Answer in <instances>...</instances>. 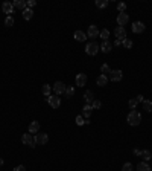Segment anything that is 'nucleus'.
I'll return each mask as SVG.
<instances>
[{
  "instance_id": "36",
  "label": "nucleus",
  "mask_w": 152,
  "mask_h": 171,
  "mask_svg": "<svg viewBox=\"0 0 152 171\" xmlns=\"http://www.w3.org/2000/svg\"><path fill=\"white\" fill-rule=\"evenodd\" d=\"M85 124V121H84V116L81 115V116H76V125H84Z\"/></svg>"
},
{
  "instance_id": "33",
  "label": "nucleus",
  "mask_w": 152,
  "mask_h": 171,
  "mask_svg": "<svg viewBox=\"0 0 152 171\" xmlns=\"http://www.w3.org/2000/svg\"><path fill=\"white\" fill-rule=\"evenodd\" d=\"M117 11H119V12H125V11H126V3H125V2L117 3Z\"/></svg>"
},
{
  "instance_id": "38",
  "label": "nucleus",
  "mask_w": 152,
  "mask_h": 171,
  "mask_svg": "<svg viewBox=\"0 0 152 171\" xmlns=\"http://www.w3.org/2000/svg\"><path fill=\"white\" fill-rule=\"evenodd\" d=\"M12 171H26V167H25V165H17Z\"/></svg>"
},
{
  "instance_id": "10",
  "label": "nucleus",
  "mask_w": 152,
  "mask_h": 171,
  "mask_svg": "<svg viewBox=\"0 0 152 171\" xmlns=\"http://www.w3.org/2000/svg\"><path fill=\"white\" fill-rule=\"evenodd\" d=\"M66 87H67V86L64 84L63 81H56V83L53 84V92H55V95H58V96L63 95V93L66 92Z\"/></svg>"
},
{
  "instance_id": "24",
  "label": "nucleus",
  "mask_w": 152,
  "mask_h": 171,
  "mask_svg": "<svg viewBox=\"0 0 152 171\" xmlns=\"http://www.w3.org/2000/svg\"><path fill=\"white\" fill-rule=\"evenodd\" d=\"M64 95H66V98H73V95H75V87H73V86H67Z\"/></svg>"
},
{
  "instance_id": "31",
  "label": "nucleus",
  "mask_w": 152,
  "mask_h": 171,
  "mask_svg": "<svg viewBox=\"0 0 152 171\" xmlns=\"http://www.w3.org/2000/svg\"><path fill=\"white\" fill-rule=\"evenodd\" d=\"M132 44H134V43H132V40H129V38H125V40L122 42V46H123L125 49H131Z\"/></svg>"
},
{
  "instance_id": "18",
  "label": "nucleus",
  "mask_w": 152,
  "mask_h": 171,
  "mask_svg": "<svg viewBox=\"0 0 152 171\" xmlns=\"http://www.w3.org/2000/svg\"><path fill=\"white\" fill-rule=\"evenodd\" d=\"M29 133L31 134H37L40 133V122L38 121H32L31 125H29Z\"/></svg>"
},
{
  "instance_id": "11",
  "label": "nucleus",
  "mask_w": 152,
  "mask_h": 171,
  "mask_svg": "<svg viewBox=\"0 0 152 171\" xmlns=\"http://www.w3.org/2000/svg\"><path fill=\"white\" fill-rule=\"evenodd\" d=\"M145 29H146V26L143 22H134L132 23V32L134 34H142V32H145Z\"/></svg>"
},
{
  "instance_id": "23",
  "label": "nucleus",
  "mask_w": 152,
  "mask_h": 171,
  "mask_svg": "<svg viewBox=\"0 0 152 171\" xmlns=\"http://www.w3.org/2000/svg\"><path fill=\"white\" fill-rule=\"evenodd\" d=\"M137 171H151V167L148 162H140L137 164Z\"/></svg>"
},
{
  "instance_id": "27",
  "label": "nucleus",
  "mask_w": 152,
  "mask_h": 171,
  "mask_svg": "<svg viewBox=\"0 0 152 171\" xmlns=\"http://www.w3.org/2000/svg\"><path fill=\"white\" fill-rule=\"evenodd\" d=\"M143 109H145L148 113H151V112H152V101L145 99V101H143Z\"/></svg>"
},
{
  "instance_id": "42",
  "label": "nucleus",
  "mask_w": 152,
  "mask_h": 171,
  "mask_svg": "<svg viewBox=\"0 0 152 171\" xmlns=\"http://www.w3.org/2000/svg\"><path fill=\"white\" fill-rule=\"evenodd\" d=\"M0 165H3V159H0Z\"/></svg>"
},
{
  "instance_id": "5",
  "label": "nucleus",
  "mask_w": 152,
  "mask_h": 171,
  "mask_svg": "<svg viewBox=\"0 0 152 171\" xmlns=\"http://www.w3.org/2000/svg\"><path fill=\"white\" fill-rule=\"evenodd\" d=\"M47 99V102H49V105L52 107V109H58L59 105H61V98L58 96V95H50L49 98H46Z\"/></svg>"
},
{
  "instance_id": "21",
  "label": "nucleus",
  "mask_w": 152,
  "mask_h": 171,
  "mask_svg": "<svg viewBox=\"0 0 152 171\" xmlns=\"http://www.w3.org/2000/svg\"><path fill=\"white\" fill-rule=\"evenodd\" d=\"M21 15H23V18H25V20H31V18L34 17V9H31V8H26V9L21 12Z\"/></svg>"
},
{
  "instance_id": "4",
  "label": "nucleus",
  "mask_w": 152,
  "mask_h": 171,
  "mask_svg": "<svg viewBox=\"0 0 152 171\" xmlns=\"http://www.w3.org/2000/svg\"><path fill=\"white\" fill-rule=\"evenodd\" d=\"M85 34H87V37H88V38H93V40H94V38H97V37H99L101 31H99V28H97L96 25H90V26H88V31H87Z\"/></svg>"
},
{
  "instance_id": "16",
  "label": "nucleus",
  "mask_w": 152,
  "mask_h": 171,
  "mask_svg": "<svg viewBox=\"0 0 152 171\" xmlns=\"http://www.w3.org/2000/svg\"><path fill=\"white\" fill-rule=\"evenodd\" d=\"M108 81H110V78H108L107 75H102V74H101V75L97 77V80H96V83H97V86H99V87L107 86V84H108Z\"/></svg>"
},
{
  "instance_id": "41",
  "label": "nucleus",
  "mask_w": 152,
  "mask_h": 171,
  "mask_svg": "<svg viewBox=\"0 0 152 171\" xmlns=\"http://www.w3.org/2000/svg\"><path fill=\"white\" fill-rule=\"evenodd\" d=\"M119 44H122V42H119V40H116V42H114V46H119Z\"/></svg>"
},
{
  "instance_id": "22",
  "label": "nucleus",
  "mask_w": 152,
  "mask_h": 171,
  "mask_svg": "<svg viewBox=\"0 0 152 171\" xmlns=\"http://www.w3.org/2000/svg\"><path fill=\"white\" fill-rule=\"evenodd\" d=\"M50 92H52V86H50V84H44V86H43L41 93H43L46 98H49V96H50Z\"/></svg>"
},
{
  "instance_id": "15",
  "label": "nucleus",
  "mask_w": 152,
  "mask_h": 171,
  "mask_svg": "<svg viewBox=\"0 0 152 171\" xmlns=\"http://www.w3.org/2000/svg\"><path fill=\"white\" fill-rule=\"evenodd\" d=\"M101 50H102L104 54H110V52L113 50V43L108 42V40H107V42H104L102 44H101Z\"/></svg>"
},
{
  "instance_id": "40",
  "label": "nucleus",
  "mask_w": 152,
  "mask_h": 171,
  "mask_svg": "<svg viewBox=\"0 0 152 171\" xmlns=\"http://www.w3.org/2000/svg\"><path fill=\"white\" fill-rule=\"evenodd\" d=\"M137 101H139V102H143V101H145L143 95H139V96H137Z\"/></svg>"
},
{
  "instance_id": "35",
  "label": "nucleus",
  "mask_w": 152,
  "mask_h": 171,
  "mask_svg": "<svg viewBox=\"0 0 152 171\" xmlns=\"http://www.w3.org/2000/svg\"><path fill=\"white\" fill-rule=\"evenodd\" d=\"M14 23H15V22H14V18H12L11 15H8V17H6V20H5V25L9 28V26H12Z\"/></svg>"
},
{
  "instance_id": "7",
  "label": "nucleus",
  "mask_w": 152,
  "mask_h": 171,
  "mask_svg": "<svg viewBox=\"0 0 152 171\" xmlns=\"http://www.w3.org/2000/svg\"><path fill=\"white\" fill-rule=\"evenodd\" d=\"M114 35H116V40L123 42V40L126 38V29L122 28V26H117V28L114 29Z\"/></svg>"
},
{
  "instance_id": "2",
  "label": "nucleus",
  "mask_w": 152,
  "mask_h": 171,
  "mask_svg": "<svg viewBox=\"0 0 152 171\" xmlns=\"http://www.w3.org/2000/svg\"><path fill=\"white\" fill-rule=\"evenodd\" d=\"M99 50H101V46H99L96 42H91V43H88V44L85 46V54H87V55H90V57L97 55V52H99Z\"/></svg>"
},
{
  "instance_id": "32",
  "label": "nucleus",
  "mask_w": 152,
  "mask_h": 171,
  "mask_svg": "<svg viewBox=\"0 0 152 171\" xmlns=\"http://www.w3.org/2000/svg\"><path fill=\"white\" fill-rule=\"evenodd\" d=\"M122 171H134V165H132L131 162H126V164H123Z\"/></svg>"
},
{
  "instance_id": "17",
  "label": "nucleus",
  "mask_w": 152,
  "mask_h": 171,
  "mask_svg": "<svg viewBox=\"0 0 152 171\" xmlns=\"http://www.w3.org/2000/svg\"><path fill=\"white\" fill-rule=\"evenodd\" d=\"M73 37H75L76 42H85L87 40V34L84 32V31H75V34H73Z\"/></svg>"
},
{
  "instance_id": "30",
  "label": "nucleus",
  "mask_w": 152,
  "mask_h": 171,
  "mask_svg": "<svg viewBox=\"0 0 152 171\" xmlns=\"http://www.w3.org/2000/svg\"><path fill=\"white\" fill-rule=\"evenodd\" d=\"M142 157H143V162H148L151 159V151L149 150H143L142 151Z\"/></svg>"
},
{
  "instance_id": "25",
  "label": "nucleus",
  "mask_w": 152,
  "mask_h": 171,
  "mask_svg": "<svg viewBox=\"0 0 152 171\" xmlns=\"http://www.w3.org/2000/svg\"><path fill=\"white\" fill-rule=\"evenodd\" d=\"M101 74L108 77V75L111 74V69H110V66H108V64H102V66H101Z\"/></svg>"
},
{
  "instance_id": "8",
  "label": "nucleus",
  "mask_w": 152,
  "mask_h": 171,
  "mask_svg": "<svg viewBox=\"0 0 152 171\" xmlns=\"http://www.w3.org/2000/svg\"><path fill=\"white\" fill-rule=\"evenodd\" d=\"M113 83H119V81H122V78H123V74H122V70L120 69H116V70H111V74H110V77H108Z\"/></svg>"
},
{
  "instance_id": "26",
  "label": "nucleus",
  "mask_w": 152,
  "mask_h": 171,
  "mask_svg": "<svg viewBox=\"0 0 152 171\" xmlns=\"http://www.w3.org/2000/svg\"><path fill=\"white\" fill-rule=\"evenodd\" d=\"M108 0H96V6L99 8V9H104V8H107L108 6Z\"/></svg>"
},
{
  "instance_id": "14",
  "label": "nucleus",
  "mask_w": 152,
  "mask_h": 171,
  "mask_svg": "<svg viewBox=\"0 0 152 171\" xmlns=\"http://www.w3.org/2000/svg\"><path fill=\"white\" fill-rule=\"evenodd\" d=\"M91 113H93V107H91L90 104H85L84 109H82V116H84L85 119H90Z\"/></svg>"
},
{
  "instance_id": "37",
  "label": "nucleus",
  "mask_w": 152,
  "mask_h": 171,
  "mask_svg": "<svg viewBox=\"0 0 152 171\" xmlns=\"http://www.w3.org/2000/svg\"><path fill=\"white\" fill-rule=\"evenodd\" d=\"M26 5H28V8H31V9H32V8L37 5V2H35V0H28V2H26Z\"/></svg>"
},
{
  "instance_id": "28",
  "label": "nucleus",
  "mask_w": 152,
  "mask_h": 171,
  "mask_svg": "<svg viewBox=\"0 0 152 171\" xmlns=\"http://www.w3.org/2000/svg\"><path fill=\"white\" fill-rule=\"evenodd\" d=\"M99 37H101L104 42H107V40H108V37H110V31H108V29H102V31H101V34H99Z\"/></svg>"
},
{
  "instance_id": "3",
  "label": "nucleus",
  "mask_w": 152,
  "mask_h": 171,
  "mask_svg": "<svg viewBox=\"0 0 152 171\" xmlns=\"http://www.w3.org/2000/svg\"><path fill=\"white\" fill-rule=\"evenodd\" d=\"M21 142L25 144V145H28V147H31V148H35V139H34V134H31V133H25L23 136H21Z\"/></svg>"
},
{
  "instance_id": "12",
  "label": "nucleus",
  "mask_w": 152,
  "mask_h": 171,
  "mask_svg": "<svg viewBox=\"0 0 152 171\" xmlns=\"http://www.w3.org/2000/svg\"><path fill=\"white\" fill-rule=\"evenodd\" d=\"M87 81H88V78H87L85 74H78V75H76V86H78V87L87 86Z\"/></svg>"
},
{
  "instance_id": "1",
  "label": "nucleus",
  "mask_w": 152,
  "mask_h": 171,
  "mask_svg": "<svg viewBox=\"0 0 152 171\" xmlns=\"http://www.w3.org/2000/svg\"><path fill=\"white\" fill-rule=\"evenodd\" d=\"M126 121H128L129 125L137 127V125H140V122H142V115H140L137 110H131V112L128 113V116H126Z\"/></svg>"
},
{
  "instance_id": "13",
  "label": "nucleus",
  "mask_w": 152,
  "mask_h": 171,
  "mask_svg": "<svg viewBox=\"0 0 152 171\" xmlns=\"http://www.w3.org/2000/svg\"><path fill=\"white\" fill-rule=\"evenodd\" d=\"M2 11H3L5 14H8V15H11V14L14 12V5H12L11 2H5V3L2 5Z\"/></svg>"
},
{
  "instance_id": "20",
  "label": "nucleus",
  "mask_w": 152,
  "mask_h": 171,
  "mask_svg": "<svg viewBox=\"0 0 152 171\" xmlns=\"http://www.w3.org/2000/svg\"><path fill=\"white\" fill-rule=\"evenodd\" d=\"M12 5H14V8H18V9H21V11H25V9L28 8L26 0H14Z\"/></svg>"
},
{
  "instance_id": "9",
  "label": "nucleus",
  "mask_w": 152,
  "mask_h": 171,
  "mask_svg": "<svg viewBox=\"0 0 152 171\" xmlns=\"http://www.w3.org/2000/svg\"><path fill=\"white\" fill-rule=\"evenodd\" d=\"M128 22H129V15L126 12H119V15H117V25L122 26V28H125V25Z\"/></svg>"
},
{
  "instance_id": "34",
  "label": "nucleus",
  "mask_w": 152,
  "mask_h": 171,
  "mask_svg": "<svg viewBox=\"0 0 152 171\" xmlns=\"http://www.w3.org/2000/svg\"><path fill=\"white\" fill-rule=\"evenodd\" d=\"M91 107H93V110H97V109L102 107V102H101L99 99H94V101L91 102Z\"/></svg>"
},
{
  "instance_id": "29",
  "label": "nucleus",
  "mask_w": 152,
  "mask_h": 171,
  "mask_svg": "<svg viewBox=\"0 0 152 171\" xmlns=\"http://www.w3.org/2000/svg\"><path fill=\"white\" fill-rule=\"evenodd\" d=\"M137 104H139V101H137V98H132V99H129V101H128V107H129L131 110H135V107H137Z\"/></svg>"
},
{
  "instance_id": "39",
  "label": "nucleus",
  "mask_w": 152,
  "mask_h": 171,
  "mask_svg": "<svg viewBox=\"0 0 152 171\" xmlns=\"http://www.w3.org/2000/svg\"><path fill=\"white\" fill-rule=\"evenodd\" d=\"M134 154H135V156H142V150L135 148V150H134Z\"/></svg>"
},
{
  "instance_id": "19",
  "label": "nucleus",
  "mask_w": 152,
  "mask_h": 171,
  "mask_svg": "<svg viewBox=\"0 0 152 171\" xmlns=\"http://www.w3.org/2000/svg\"><path fill=\"white\" fill-rule=\"evenodd\" d=\"M84 101H85V104H90V105H91V102L94 101V95H93L91 90H87V92L84 93Z\"/></svg>"
},
{
  "instance_id": "6",
  "label": "nucleus",
  "mask_w": 152,
  "mask_h": 171,
  "mask_svg": "<svg viewBox=\"0 0 152 171\" xmlns=\"http://www.w3.org/2000/svg\"><path fill=\"white\" fill-rule=\"evenodd\" d=\"M34 139H35V144H37V145H46V144L49 142V136H47L46 133H37V134L34 136Z\"/></svg>"
}]
</instances>
